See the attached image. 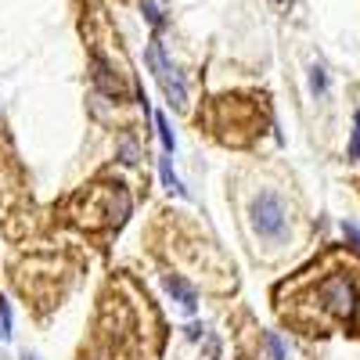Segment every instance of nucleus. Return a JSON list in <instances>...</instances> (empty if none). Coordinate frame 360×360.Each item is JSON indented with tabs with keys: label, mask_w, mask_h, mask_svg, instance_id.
<instances>
[{
	"label": "nucleus",
	"mask_w": 360,
	"mask_h": 360,
	"mask_svg": "<svg viewBox=\"0 0 360 360\" xmlns=\"http://www.w3.org/2000/svg\"><path fill=\"white\" fill-rule=\"evenodd\" d=\"M317 299L328 314H335L339 321H353L356 310H360V292H356V281L349 274H332L321 288H317Z\"/></svg>",
	"instance_id": "nucleus-1"
},
{
	"label": "nucleus",
	"mask_w": 360,
	"mask_h": 360,
	"mask_svg": "<svg viewBox=\"0 0 360 360\" xmlns=\"http://www.w3.org/2000/svg\"><path fill=\"white\" fill-rule=\"evenodd\" d=\"M144 58H148V69H152V76H155L159 86H162V94H166L173 105H184V101H188V86H184V79H180V72L173 69V62L166 58L159 37L148 40V54H144Z\"/></svg>",
	"instance_id": "nucleus-2"
},
{
	"label": "nucleus",
	"mask_w": 360,
	"mask_h": 360,
	"mask_svg": "<svg viewBox=\"0 0 360 360\" xmlns=\"http://www.w3.org/2000/svg\"><path fill=\"white\" fill-rule=\"evenodd\" d=\"M252 227L263 234V238H281L285 227H288V217H285V205L278 195L263 191L256 202H252Z\"/></svg>",
	"instance_id": "nucleus-3"
},
{
	"label": "nucleus",
	"mask_w": 360,
	"mask_h": 360,
	"mask_svg": "<svg viewBox=\"0 0 360 360\" xmlns=\"http://www.w3.org/2000/svg\"><path fill=\"white\" fill-rule=\"evenodd\" d=\"M162 285H166V292L176 299V303L180 307H184V310H195V303H198V295H195V288L188 285V281H180L176 274H166L162 278Z\"/></svg>",
	"instance_id": "nucleus-4"
},
{
	"label": "nucleus",
	"mask_w": 360,
	"mask_h": 360,
	"mask_svg": "<svg viewBox=\"0 0 360 360\" xmlns=\"http://www.w3.org/2000/svg\"><path fill=\"white\" fill-rule=\"evenodd\" d=\"M159 176H162V184H166L173 195H184V188H180V180H176V173H173L169 159H159Z\"/></svg>",
	"instance_id": "nucleus-5"
},
{
	"label": "nucleus",
	"mask_w": 360,
	"mask_h": 360,
	"mask_svg": "<svg viewBox=\"0 0 360 360\" xmlns=\"http://www.w3.org/2000/svg\"><path fill=\"white\" fill-rule=\"evenodd\" d=\"M155 130H159V141H162V148H166V152H173V148H176V141H173V130H169V123H166V115H162V112H155Z\"/></svg>",
	"instance_id": "nucleus-6"
},
{
	"label": "nucleus",
	"mask_w": 360,
	"mask_h": 360,
	"mask_svg": "<svg viewBox=\"0 0 360 360\" xmlns=\"http://www.w3.org/2000/svg\"><path fill=\"white\" fill-rule=\"evenodd\" d=\"M0 339H11V307H8V299H0Z\"/></svg>",
	"instance_id": "nucleus-7"
},
{
	"label": "nucleus",
	"mask_w": 360,
	"mask_h": 360,
	"mask_svg": "<svg viewBox=\"0 0 360 360\" xmlns=\"http://www.w3.org/2000/svg\"><path fill=\"white\" fill-rule=\"evenodd\" d=\"M141 11H144V18H148V22H152L155 29L162 25V8L155 4V0H144V4H141Z\"/></svg>",
	"instance_id": "nucleus-8"
},
{
	"label": "nucleus",
	"mask_w": 360,
	"mask_h": 360,
	"mask_svg": "<svg viewBox=\"0 0 360 360\" xmlns=\"http://www.w3.org/2000/svg\"><path fill=\"white\" fill-rule=\"evenodd\" d=\"M310 90H314V94H324V90H328V76H324L321 65L310 69Z\"/></svg>",
	"instance_id": "nucleus-9"
},
{
	"label": "nucleus",
	"mask_w": 360,
	"mask_h": 360,
	"mask_svg": "<svg viewBox=\"0 0 360 360\" xmlns=\"http://www.w3.org/2000/svg\"><path fill=\"white\" fill-rule=\"evenodd\" d=\"M346 152H349V159H360V112L353 115V137H349Z\"/></svg>",
	"instance_id": "nucleus-10"
},
{
	"label": "nucleus",
	"mask_w": 360,
	"mask_h": 360,
	"mask_svg": "<svg viewBox=\"0 0 360 360\" xmlns=\"http://www.w3.org/2000/svg\"><path fill=\"white\" fill-rule=\"evenodd\" d=\"M266 346H270V356H274V360H285V346H281L278 335H266Z\"/></svg>",
	"instance_id": "nucleus-11"
},
{
	"label": "nucleus",
	"mask_w": 360,
	"mask_h": 360,
	"mask_svg": "<svg viewBox=\"0 0 360 360\" xmlns=\"http://www.w3.org/2000/svg\"><path fill=\"white\" fill-rule=\"evenodd\" d=\"M342 234L353 242V249H360V227L356 224H342Z\"/></svg>",
	"instance_id": "nucleus-12"
},
{
	"label": "nucleus",
	"mask_w": 360,
	"mask_h": 360,
	"mask_svg": "<svg viewBox=\"0 0 360 360\" xmlns=\"http://www.w3.org/2000/svg\"><path fill=\"white\" fill-rule=\"evenodd\" d=\"M123 162H137V144L134 141H123Z\"/></svg>",
	"instance_id": "nucleus-13"
},
{
	"label": "nucleus",
	"mask_w": 360,
	"mask_h": 360,
	"mask_svg": "<svg viewBox=\"0 0 360 360\" xmlns=\"http://www.w3.org/2000/svg\"><path fill=\"white\" fill-rule=\"evenodd\" d=\"M202 335H205L202 324H191V328H188V339H202Z\"/></svg>",
	"instance_id": "nucleus-14"
},
{
	"label": "nucleus",
	"mask_w": 360,
	"mask_h": 360,
	"mask_svg": "<svg viewBox=\"0 0 360 360\" xmlns=\"http://www.w3.org/2000/svg\"><path fill=\"white\" fill-rule=\"evenodd\" d=\"M22 360H37V356H33V353H25V356H22Z\"/></svg>",
	"instance_id": "nucleus-15"
},
{
	"label": "nucleus",
	"mask_w": 360,
	"mask_h": 360,
	"mask_svg": "<svg viewBox=\"0 0 360 360\" xmlns=\"http://www.w3.org/2000/svg\"><path fill=\"white\" fill-rule=\"evenodd\" d=\"M274 4H285V0H274Z\"/></svg>",
	"instance_id": "nucleus-16"
}]
</instances>
